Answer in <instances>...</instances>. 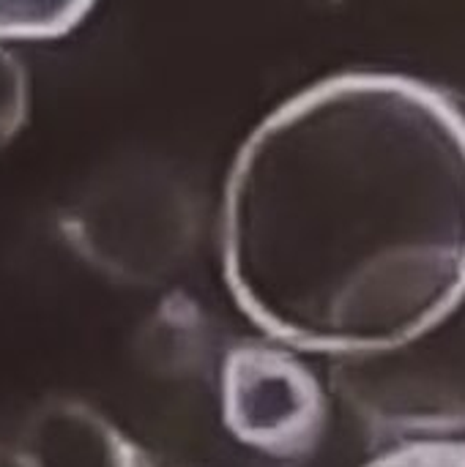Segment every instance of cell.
Returning a JSON list of instances; mask_svg holds the SVG:
<instances>
[{
    "instance_id": "cell-1",
    "label": "cell",
    "mask_w": 465,
    "mask_h": 467,
    "mask_svg": "<svg viewBox=\"0 0 465 467\" xmlns=\"http://www.w3.org/2000/svg\"><path fill=\"white\" fill-rule=\"evenodd\" d=\"M222 257L238 306L288 345L414 337L465 293L463 109L378 71L301 90L236 156Z\"/></svg>"
},
{
    "instance_id": "cell-2",
    "label": "cell",
    "mask_w": 465,
    "mask_h": 467,
    "mask_svg": "<svg viewBox=\"0 0 465 467\" xmlns=\"http://www.w3.org/2000/svg\"><path fill=\"white\" fill-rule=\"evenodd\" d=\"M337 386L354 408L389 430L465 427V293L414 337L343 356Z\"/></svg>"
},
{
    "instance_id": "cell-3",
    "label": "cell",
    "mask_w": 465,
    "mask_h": 467,
    "mask_svg": "<svg viewBox=\"0 0 465 467\" xmlns=\"http://www.w3.org/2000/svg\"><path fill=\"white\" fill-rule=\"evenodd\" d=\"M222 413L241 443L271 457H299L321 432L323 397L293 356L244 345L222 369Z\"/></svg>"
},
{
    "instance_id": "cell-4",
    "label": "cell",
    "mask_w": 465,
    "mask_h": 467,
    "mask_svg": "<svg viewBox=\"0 0 465 467\" xmlns=\"http://www.w3.org/2000/svg\"><path fill=\"white\" fill-rule=\"evenodd\" d=\"M96 0H0V38L47 41L71 33Z\"/></svg>"
},
{
    "instance_id": "cell-5",
    "label": "cell",
    "mask_w": 465,
    "mask_h": 467,
    "mask_svg": "<svg viewBox=\"0 0 465 467\" xmlns=\"http://www.w3.org/2000/svg\"><path fill=\"white\" fill-rule=\"evenodd\" d=\"M27 118V77L19 60L0 47V148H5Z\"/></svg>"
},
{
    "instance_id": "cell-6",
    "label": "cell",
    "mask_w": 465,
    "mask_h": 467,
    "mask_svg": "<svg viewBox=\"0 0 465 467\" xmlns=\"http://www.w3.org/2000/svg\"><path fill=\"white\" fill-rule=\"evenodd\" d=\"M367 467H465V446L417 443V446L392 451Z\"/></svg>"
}]
</instances>
